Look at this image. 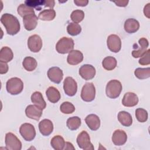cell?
Returning a JSON list of instances; mask_svg holds the SVG:
<instances>
[{
    "instance_id": "cell-1",
    "label": "cell",
    "mask_w": 150,
    "mask_h": 150,
    "mask_svg": "<svg viewBox=\"0 0 150 150\" xmlns=\"http://www.w3.org/2000/svg\"><path fill=\"white\" fill-rule=\"evenodd\" d=\"M1 22L10 35H15L20 30V23L16 17L10 13H4L1 17Z\"/></svg>"
},
{
    "instance_id": "cell-2",
    "label": "cell",
    "mask_w": 150,
    "mask_h": 150,
    "mask_svg": "<svg viewBox=\"0 0 150 150\" xmlns=\"http://www.w3.org/2000/svg\"><path fill=\"white\" fill-rule=\"evenodd\" d=\"M122 88V84L120 81L117 80H111L109 81L106 85V95L110 98H116L120 95Z\"/></svg>"
},
{
    "instance_id": "cell-3",
    "label": "cell",
    "mask_w": 150,
    "mask_h": 150,
    "mask_svg": "<svg viewBox=\"0 0 150 150\" xmlns=\"http://www.w3.org/2000/svg\"><path fill=\"white\" fill-rule=\"evenodd\" d=\"M6 88L9 94L17 95L22 91L23 89V83L18 77H12L7 81Z\"/></svg>"
},
{
    "instance_id": "cell-4",
    "label": "cell",
    "mask_w": 150,
    "mask_h": 150,
    "mask_svg": "<svg viewBox=\"0 0 150 150\" xmlns=\"http://www.w3.org/2000/svg\"><path fill=\"white\" fill-rule=\"evenodd\" d=\"M74 45V40L71 38L63 37L57 42L56 50L59 53L66 54L73 50Z\"/></svg>"
},
{
    "instance_id": "cell-5",
    "label": "cell",
    "mask_w": 150,
    "mask_h": 150,
    "mask_svg": "<svg viewBox=\"0 0 150 150\" xmlns=\"http://www.w3.org/2000/svg\"><path fill=\"white\" fill-rule=\"evenodd\" d=\"M19 132L22 138L26 141H32L36 136L34 126L30 123H23L19 128Z\"/></svg>"
},
{
    "instance_id": "cell-6",
    "label": "cell",
    "mask_w": 150,
    "mask_h": 150,
    "mask_svg": "<svg viewBox=\"0 0 150 150\" xmlns=\"http://www.w3.org/2000/svg\"><path fill=\"white\" fill-rule=\"evenodd\" d=\"M96 96L95 86L92 83H86L83 87L81 91V99L86 102L94 100Z\"/></svg>"
},
{
    "instance_id": "cell-7",
    "label": "cell",
    "mask_w": 150,
    "mask_h": 150,
    "mask_svg": "<svg viewBox=\"0 0 150 150\" xmlns=\"http://www.w3.org/2000/svg\"><path fill=\"white\" fill-rule=\"evenodd\" d=\"M6 149L8 150H21L22 143L17 137L12 132H8L5 135Z\"/></svg>"
},
{
    "instance_id": "cell-8",
    "label": "cell",
    "mask_w": 150,
    "mask_h": 150,
    "mask_svg": "<svg viewBox=\"0 0 150 150\" xmlns=\"http://www.w3.org/2000/svg\"><path fill=\"white\" fill-rule=\"evenodd\" d=\"M138 44L139 46L136 43L133 45L134 50L132 52V55L134 58L141 57L143 56L146 52L149 46L148 40L145 38L139 39L138 40Z\"/></svg>"
},
{
    "instance_id": "cell-9",
    "label": "cell",
    "mask_w": 150,
    "mask_h": 150,
    "mask_svg": "<svg viewBox=\"0 0 150 150\" xmlns=\"http://www.w3.org/2000/svg\"><path fill=\"white\" fill-rule=\"evenodd\" d=\"M77 143L79 147L84 150L94 149V146L90 142L89 134L85 131H82L77 137Z\"/></svg>"
},
{
    "instance_id": "cell-10",
    "label": "cell",
    "mask_w": 150,
    "mask_h": 150,
    "mask_svg": "<svg viewBox=\"0 0 150 150\" xmlns=\"http://www.w3.org/2000/svg\"><path fill=\"white\" fill-rule=\"evenodd\" d=\"M64 93L69 96H74L77 90V84L75 80L71 77H67L63 81Z\"/></svg>"
},
{
    "instance_id": "cell-11",
    "label": "cell",
    "mask_w": 150,
    "mask_h": 150,
    "mask_svg": "<svg viewBox=\"0 0 150 150\" xmlns=\"http://www.w3.org/2000/svg\"><path fill=\"white\" fill-rule=\"evenodd\" d=\"M107 45L109 50L114 53L118 52L121 48V39L118 35L115 34H112L108 36Z\"/></svg>"
},
{
    "instance_id": "cell-12",
    "label": "cell",
    "mask_w": 150,
    "mask_h": 150,
    "mask_svg": "<svg viewBox=\"0 0 150 150\" xmlns=\"http://www.w3.org/2000/svg\"><path fill=\"white\" fill-rule=\"evenodd\" d=\"M28 46L29 50L34 53L38 52L42 47V40L38 35H33L28 38Z\"/></svg>"
},
{
    "instance_id": "cell-13",
    "label": "cell",
    "mask_w": 150,
    "mask_h": 150,
    "mask_svg": "<svg viewBox=\"0 0 150 150\" xmlns=\"http://www.w3.org/2000/svg\"><path fill=\"white\" fill-rule=\"evenodd\" d=\"M96 69L91 64H86L79 69V74L85 80H91L96 75Z\"/></svg>"
},
{
    "instance_id": "cell-14",
    "label": "cell",
    "mask_w": 150,
    "mask_h": 150,
    "mask_svg": "<svg viewBox=\"0 0 150 150\" xmlns=\"http://www.w3.org/2000/svg\"><path fill=\"white\" fill-rule=\"evenodd\" d=\"M48 78L52 82L59 84L63 79V71L58 67H52L47 71Z\"/></svg>"
},
{
    "instance_id": "cell-15",
    "label": "cell",
    "mask_w": 150,
    "mask_h": 150,
    "mask_svg": "<svg viewBox=\"0 0 150 150\" xmlns=\"http://www.w3.org/2000/svg\"><path fill=\"white\" fill-rule=\"evenodd\" d=\"M42 110L36 105L30 104L26 108L25 114L28 118L38 121L42 115Z\"/></svg>"
},
{
    "instance_id": "cell-16",
    "label": "cell",
    "mask_w": 150,
    "mask_h": 150,
    "mask_svg": "<svg viewBox=\"0 0 150 150\" xmlns=\"http://www.w3.org/2000/svg\"><path fill=\"white\" fill-rule=\"evenodd\" d=\"M112 141L115 145L121 146L125 144L127 140V135L122 129H117L112 134Z\"/></svg>"
},
{
    "instance_id": "cell-17",
    "label": "cell",
    "mask_w": 150,
    "mask_h": 150,
    "mask_svg": "<svg viewBox=\"0 0 150 150\" xmlns=\"http://www.w3.org/2000/svg\"><path fill=\"white\" fill-rule=\"evenodd\" d=\"M38 18L35 13L26 15L23 18V22L26 30L30 31L33 30L38 25Z\"/></svg>"
},
{
    "instance_id": "cell-18",
    "label": "cell",
    "mask_w": 150,
    "mask_h": 150,
    "mask_svg": "<svg viewBox=\"0 0 150 150\" xmlns=\"http://www.w3.org/2000/svg\"><path fill=\"white\" fill-rule=\"evenodd\" d=\"M39 129L40 132L43 136H49L53 130V125L50 120L44 119L39 123Z\"/></svg>"
},
{
    "instance_id": "cell-19",
    "label": "cell",
    "mask_w": 150,
    "mask_h": 150,
    "mask_svg": "<svg viewBox=\"0 0 150 150\" xmlns=\"http://www.w3.org/2000/svg\"><path fill=\"white\" fill-rule=\"evenodd\" d=\"M83 60V53L78 50H73L69 53L67 62L70 65H76L81 63Z\"/></svg>"
},
{
    "instance_id": "cell-20",
    "label": "cell",
    "mask_w": 150,
    "mask_h": 150,
    "mask_svg": "<svg viewBox=\"0 0 150 150\" xmlns=\"http://www.w3.org/2000/svg\"><path fill=\"white\" fill-rule=\"evenodd\" d=\"M138 103V98L136 94L132 92L126 93L122 98V104L124 106L131 107L136 105Z\"/></svg>"
},
{
    "instance_id": "cell-21",
    "label": "cell",
    "mask_w": 150,
    "mask_h": 150,
    "mask_svg": "<svg viewBox=\"0 0 150 150\" xmlns=\"http://www.w3.org/2000/svg\"><path fill=\"white\" fill-rule=\"evenodd\" d=\"M85 122L88 128L93 131L97 130L100 127V120L98 116L94 114L88 115L85 118Z\"/></svg>"
},
{
    "instance_id": "cell-22",
    "label": "cell",
    "mask_w": 150,
    "mask_h": 150,
    "mask_svg": "<svg viewBox=\"0 0 150 150\" xmlns=\"http://www.w3.org/2000/svg\"><path fill=\"white\" fill-rule=\"evenodd\" d=\"M124 27L125 32L128 33H133L139 29V23L134 18H128L125 21Z\"/></svg>"
},
{
    "instance_id": "cell-23",
    "label": "cell",
    "mask_w": 150,
    "mask_h": 150,
    "mask_svg": "<svg viewBox=\"0 0 150 150\" xmlns=\"http://www.w3.org/2000/svg\"><path fill=\"white\" fill-rule=\"evenodd\" d=\"M46 94L48 100L52 103H56L60 99V93L54 87L50 86L46 91Z\"/></svg>"
},
{
    "instance_id": "cell-24",
    "label": "cell",
    "mask_w": 150,
    "mask_h": 150,
    "mask_svg": "<svg viewBox=\"0 0 150 150\" xmlns=\"http://www.w3.org/2000/svg\"><path fill=\"white\" fill-rule=\"evenodd\" d=\"M31 101L34 105L43 110L46 107V103L43 97L42 93L39 91L34 92L31 96Z\"/></svg>"
},
{
    "instance_id": "cell-25",
    "label": "cell",
    "mask_w": 150,
    "mask_h": 150,
    "mask_svg": "<svg viewBox=\"0 0 150 150\" xmlns=\"http://www.w3.org/2000/svg\"><path fill=\"white\" fill-rule=\"evenodd\" d=\"M118 120L119 122L125 127H129L132 123L131 115L125 111H121L118 114Z\"/></svg>"
},
{
    "instance_id": "cell-26",
    "label": "cell",
    "mask_w": 150,
    "mask_h": 150,
    "mask_svg": "<svg viewBox=\"0 0 150 150\" xmlns=\"http://www.w3.org/2000/svg\"><path fill=\"white\" fill-rule=\"evenodd\" d=\"M13 54L12 50L7 46L2 47L0 50V62L8 63L12 60Z\"/></svg>"
},
{
    "instance_id": "cell-27",
    "label": "cell",
    "mask_w": 150,
    "mask_h": 150,
    "mask_svg": "<svg viewBox=\"0 0 150 150\" xmlns=\"http://www.w3.org/2000/svg\"><path fill=\"white\" fill-rule=\"evenodd\" d=\"M66 142L64 138L60 135H56L53 137L50 141V145L55 150L64 149Z\"/></svg>"
},
{
    "instance_id": "cell-28",
    "label": "cell",
    "mask_w": 150,
    "mask_h": 150,
    "mask_svg": "<svg viewBox=\"0 0 150 150\" xmlns=\"http://www.w3.org/2000/svg\"><path fill=\"white\" fill-rule=\"evenodd\" d=\"M22 65L26 70L28 71H32L36 68L38 63L35 58L28 56L25 57L23 59L22 62Z\"/></svg>"
},
{
    "instance_id": "cell-29",
    "label": "cell",
    "mask_w": 150,
    "mask_h": 150,
    "mask_svg": "<svg viewBox=\"0 0 150 150\" xmlns=\"http://www.w3.org/2000/svg\"><path fill=\"white\" fill-rule=\"evenodd\" d=\"M56 16V12L53 9H44L39 13L38 19L42 21H52Z\"/></svg>"
},
{
    "instance_id": "cell-30",
    "label": "cell",
    "mask_w": 150,
    "mask_h": 150,
    "mask_svg": "<svg viewBox=\"0 0 150 150\" xmlns=\"http://www.w3.org/2000/svg\"><path fill=\"white\" fill-rule=\"evenodd\" d=\"M117 62L115 57L112 56H107L105 57L102 62L103 68L107 70H112L117 66Z\"/></svg>"
},
{
    "instance_id": "cell-31",
    "label": "cell",
    "mask_w": 150,
    "mask_h": 150,
    "mask_svg": "<svg viewBox=\"0 0 150 150\" xmlns=\"http://www.w3.org/2000/svg\"><path fill=\"white\" fill-rule=\"evenodd\" d=\"M66 125L70 130H76L81 125V119L77 116L70 117L67 119Z\"/></svg>"
},
{
    "instance_id": "cell-32",
    "label": "cell",
    "mask_w": 150,
    "mask_h": 150,
    "mask_svg": "<svg viewBox=\"0 0 150 150\" xmlns=\"http://www.w3.org/2000/svg\"><path fill=\"white\" fill-rule=\"evenodd\" d=\"M134 74L140 80L149 78L150 77V68H137L134 71Z\"/></svg>"
},
{
    "instance_id": "cell-33",
    "label": "cell",
    "mask_w": 150,
    "mask_h": 150,
    "mask_svg": "<svg viewBox=\"0 0 150 150\" xmlns=\"http://www.w3.org/2000/svg\"><path fill=\"white\" fill-rule=\"evenodd\" d=\"M17 12L18 14L23 18L26 15L35 13L33 8L26 5L25 4H22L18 7Z\"/></svg>"
},
{
    "instance_id": "cell-34",
    "label": "cell",
    "mask_w": 150,
    "mask_h": 150,
    "mask_svg": "<svg viewBox=\"0 0 150 150\" xmlns=\"http://www.w3.org/2000/svg\"><path fill=\"white\" fill-rule=\"evenodd\" d=\"M81 31V26L77 23L71 22L67 26V32L71 36L78 35L80 34Z\"/></svg>"
},
{
    "instance_id": "cell-35",
    "label": "cell",
    "mask_w": 150,
    "mask_h": 150,
    "mask_svg": "<svg viewBox=\"0 0 150 150\" xmlns=\"http://www.w3.org/2000/svg\"><path fill=\"white\" fill-rule=\"evenodd\" d=\"M45 2L46 1L44 0H26L25 1V4L33 8H35L37 11H40L43 6L45 7Z\"/></svg>"
},
{
    "instance_id": "cell-36",
    "label": "cell",
    "mask_w": 150,
    "mask_h": 150,
    "mask_svg": "<svg viewBox=\"0 0 150 150\" xmlns=\"http://www.w3.org/2000/svg\"><path fill=\"white\" fill-rule=\"evenodd\" d=\"M60 110L63 114H69L73 113L75 111V107L70 102L65 101L60 105Z\"/></svg>"
},
{
    "instance_id": "cell-37",
    "label": "cell",
    "mask_w": 150,
    "mask_h": 150,
    "mask_svg": "<svg viewBox=\"0 0 150 150\" xmlns=\"http://www.w3.org/2000/svg\"><path fill=\"white\" fill-rule=\"evenodd\" d=\"M135 116L137 120L140 122H144L148 120V112L144 108H138L135 110Z\"/></svg>"
},
{
    "instance_id": "cell-38",
    "label": "cell",
    "mask_w": 150,
    "mask_h": 150,
    "mask_svg": "<svg viewBox=\"0 0 150 150\" xmlns=\"http://www.w3.org/2000/svg\"><path fill=\"white\" fill-rule=\"evenodd\" d=\"M84 18V13L83 11L77 9L73 11L71 15H70V18L72 21H73L74 23H79L81 22Z\"/></svg>"
},
{
    "instance_id": "cell-39",
    "label": "cell",
    "mask_w": 150,
    "mask_h": 150,
    "mask_svg": "<svg viewBox=\"0 0 150 150\" xmlns=\"http://www.w3.org/2000/svg\"><path fill=\"white\" fill-rule=\"evenodd\" d=\"M141 65H148L150 64V50L148 49L145 53L142 56L138 61Z\"/></svg>"
},
{
    "instance_id": "cell-40",
    "label": "cell",
    "mask_w": 150,
    "mask_h": 150,
    "mask_svg": "<svg viewBox=\"0 0 150 150\" xmlns=\"http://www.w3.org/2000/svg\"><path fill=\"white\" fill-rule=\"evenodd\" d=\"M8 71V66L6 63L0 62V74H5Z\"/></svg>"
},
{
    "instance_id": "cell-41",
    "label": "cell",
    "mask_w": 150,
    "mask_h": 150,
    "mask_svg": "<svg viewBox=\"0 0 150 150\" xmlns=\"http://www.w3.org/2000/svg\"><path fill=\"white\" fill-rule=\"evenodd\" d=\"M112 2L115 3V5L118 6L125 7L127 5L129 1L128 0H119V1H113Z\"/></svg>"
},
{
    "instance_id": "cell-42",
    "label": "cell",
    "mask_w": 150,
    "mask_h": 150,
    "mask_svg": "<svg viewBox=\"0 0 150 150\" xmlns=\"http://www.w3.org/2000/svg\"><path fill=\"white\" fill-rule=\"evenodd\" d=\"M74 2L77 6H85L88 4V0H74Z\"/></svg>"
},
{
    "instance_id": "cell-43",
    "label": "cell",
    "mask_w": 150,
    "mask_h": 150,
    "mask_svg": "<svg viewBox=\"0 0 150 150\" xmlns=\"http://www.w3.org/2000/svg\"><path fill=\"white\" fill-rule=\"evenodd\" d=\"M144 13L145 16H146L148 18H149L150 16V4H147L144 8Z\"/></svg>"
},
{
    "instance_id": "cell-44",
    "label": "cell",
    "mask_w": 150,
    "mask_h": 150,
    "mask_svg": "<svg viewBox=\"0 0 150 150\" xmlns=\"http://www.w3.org/2000/svg\"><path fill=\"white\" fill-rule=\"evenodd\" d=\"M55 4L54 1H46L45 7H49L50 9H53Z\"/></svg>"
},
{
    "instance_id": "cell-45",
    "label": "cell",
    "mask_w": 150,
    "mask_h": 150,
    "mask_svg": "<svg viewBox=\"0 0 150 150\" xmlns=\"http://www.w3.org/2000/svg\"><path fill=\"white\" fill-rule=\"evenodd\" d=\"M74 149V148L72 144H71V143H70L69 142H66L65 146H64V149Z\"/></svg>"
}]
</instances>
